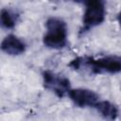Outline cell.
Instances as JSON below:
<instances>
[{"label": "cell", "instance_id": "cell-5", "mask_svg": "<svg viewBox=\"0 0 121 121\" xmlns=\"http://www.w3.org/2000/svg\"><path fill=\"white\" fill-rule=\"evenodd\" d=\"M68 96L70 100L79 108L93 107L100 100L98 94L95 91L86 88H76L68 92Z\"/></svg>", "mask_w": 121, "mask_h": 121}, {"label": "cell", "instance_id": "cell-1", "mask_svg": "<svg viewBox=\"0 0 121 121\" xmlns=\"http://www.w3.org/2000/svg\"><path fill=\"white\" fill-rule=\"evenodd\" d=\"M73 70H84L92 75L117 74L121 72V56L108 55L95 59L93 57H77L69 62Z\"/></svg>", "mask_w": 121, "mask_h": 121}, {"label": "cell", "instance_id": "cell-6", "mask_svg": "<svg viewBox=\"0 0 121 121\" xmlns=\"http://www.w3.org/2000/svg\"><path fill=\"white\" fill-rule=\"evenodd\" d=\"M1 49L10 56H18L23 54L26 49V43L13 34H9L1 43Z\"/></svg>", "mask_w": 121, "mask_h": 121}, {"label": "cell", "instance_id": "cell-2", "mask_svg": "<svg viewBox=\"0 0 121 121\" xmlns=\"http://www.w3.org/2000/svg\"><path fill=\"white\" fill-rule=\"evenodd\" d=\"M46 31L43 37L44 46L50 49H62L67 45L68 28L60 17H49L45 22Z\"/></svg>", "mask_w": 121, "mask_h": 121}, {"label": "cell", "instance_id": "cell-9", "mask_svg": "<svg viewBox=\"0 0 121 121\" xmlns=\"http://www.w3.org/2000/svg\"><path fill=\"white\" fill-rule=\"evenodd\" d=\"M117 21H118V23H119V25H120V26H121V10H120V12H119L118 15H117Z\"/></svg>", "mask_w": 121, "mask_h": 121}, {"label": "cell", "instance_id": "cell-4", "mask_svg": "<svg viewBox=\"0 0 121 121\" xmlns=\"http://www.w3.org/2000/svg\"><path fill=\"white\" fill-rule=\"evenodd\" d=\"M43 87L51 92H53L59 98H62L71 90L70 80L60 74L55 72L45 70L42 74Z\"/></svg>", "mask_w": 121, "mask_h": 121}, {"label": "cell", "instance_id": "cell-8", "mask_svg": "<svg viewBox=\"0 0 121 121\" xmlns=\"http://www.w3.org/2000/svg\"><path fill=\"white\" fill-rule=\"evenodd\" d=\"M19 19V13L15 10L8 8H4L1 9L0 13V20L1 26L6 29H12Z\"/></svg>", "mask_w": 121, "mask_h": 121}, {"label": "cell", "instance_id": "cell-7", "mask_svg": "<svg viewBox=\"0 0 121 121\" xmlns=\"http://www.w3.org/2000/svg\"><path fill=\"white\" fill-rule=\"evenodd\" d=\"M94 108L95 111L106 120L114 121L118 116V109L117 107L109 100H99Z\"/></svg>", "mask_w": 121, "mask_h": 121}, {"label": "cell", "instance_id": "cell-3", "mask_svg": "<svg viewBox=\"0 0 121 121\" xmlns=\"http://www.w3.org/2000/svg\"><path fill=\"white\" fill-rule=\"evenodd\" d=\"M84 5L85 9L79 34H84L90 29L101 25L106 17L105 2L101 0H92L85 2Z\"/></svg>", "mask_w": 121, "mask_h": 121}]
</instances>
